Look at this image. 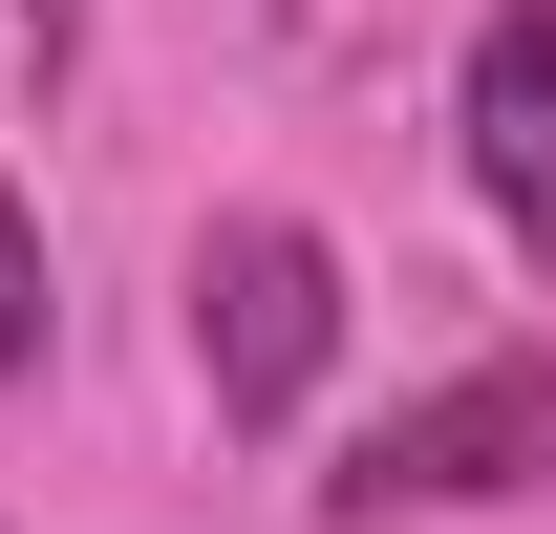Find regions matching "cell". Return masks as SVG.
I'll use <instances>...</instances> for the list:
<instances>
[{"label":"cell","mask_w":556,"mask_h":534,"mask_svg":"<svg viewBox=\"0 0 556 534\" xmlns=\"http://www.w3.org/2000/svg\"><path fill=\"white\" fill-rule=\"evenodd\" d=\"M193 364L236 428H278V406L343 364V257L300 236V214H214V257H193Z\"/></svg>","instance_id":"6da1fadb"},{"label":"cell","mask_w":556,"mask_h":534,"mask_svg":"<svg viewBox=\"0 0 556 534\" xmlns=\"http://www.w3.org/2000/svg\"><path fill=\"white\" fill-rule=\"evenodd\" d=\"M556 470V342L535 364H471V385L386 406L343 470H321V513H471V492H535Z\"/></svg>","instance_id":"7a4b0ae2"},{"label":"cell","mask_w":556,"mask_h":534,"mask_svg":"<svg viewBox=\"0 0 556 534\" xmlns=\"http://www.w3.org/2000/svg\"><path fill=\"white\" fill-rule=\"evenodd\" d=\"M471 193L514 214V257H556V22L535 0L471 43Z\"/></svg>","instance_id":"3957f363"},{"label":"cell","mask_w":556,"mask_h":534,"mask_svg":"<svg viewBox=\"0 0 556 534\" xmlns=\"http://www.w3.org/2000/svg\"><path fill=\"white\" fill-rule=\"evenodd\" d=\"M22 342H43V214L0 193V364H22Z\"/></svg>","instance_id":"277c9868"},{"label":"cell","mask_w":556,"mask_h":534,"mask_svg":"<svg viewBox=\"0 0 556 534\" xmlns=\"http://www.w3.org/2000/svg\"><path fill=\"white\" fill-rule=\"evenodd\" d=\"M22 43H43V65H65V43H86V0H22Z\"/></svg>","instance_id":"5b68a950"}]
</instances>
